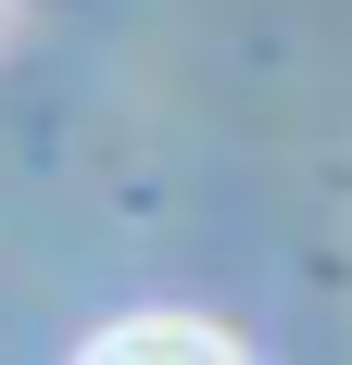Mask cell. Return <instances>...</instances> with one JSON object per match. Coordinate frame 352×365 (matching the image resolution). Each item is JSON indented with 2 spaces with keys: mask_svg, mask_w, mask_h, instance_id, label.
I'll use <instances>...</instances> for the list:
<instances>
[{
  "mask_svg": "<svg viewBox=\"0 0 352 365\" xmlns=\"http://www.w3.org/2000/svg\"><path fill=\"white\" fill-rule=\"evenodd\" d=\"M101 365H139V353H189V365H227L239 353V328H214V315H126V328L88 340Z\"/></svg>",
  "mask_w": 352,
  "mask_h": 365,
  "instance_id": "obj_1",
  "label": "cell"
}]
</instances>
